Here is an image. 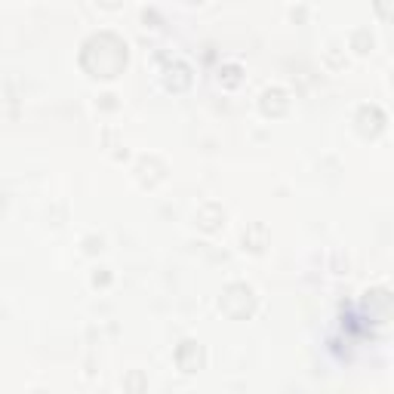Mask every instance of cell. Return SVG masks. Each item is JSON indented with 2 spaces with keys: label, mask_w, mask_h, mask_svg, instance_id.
Instances as JSON below:
<instances>
[{
  "label": "cell",
  "mask_w": 394,
  "mask_h": 394,
  "mask_svg": "<svg viewBox=\"0 0 394 394\" xmlns=\"http://www.w3.org/2000/svg\"><path fill=\"white\" fill-rule=\"evenodd\" d=\"M84 53H96V65H90L93 77H102V80H111L117 77L120 71L126 68V59H130V53H126V44L120 40L117 34H96L84 44Z\"/></svg>",
  "instance_id": "cell-1"
},
{
  "label": "cell",
  "mask_w": 394,
  "mask_h": 394,
  "mask_svg": "<svg viewBox=\"0 0 394 394\" xmlns=\"http://www.w3.org/2000/svg\"><path fill=\"white\" fill-rule=\"evenodd\" d=\"M176 364H179L182 373H197L204 367V351L197 348V342H182L179 351H176Z\"/></svg>",
  "instance_id": "cell-2"
}]
</instances>
